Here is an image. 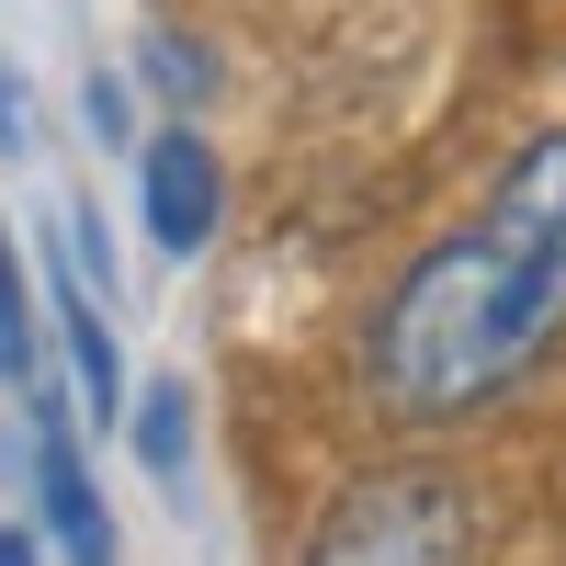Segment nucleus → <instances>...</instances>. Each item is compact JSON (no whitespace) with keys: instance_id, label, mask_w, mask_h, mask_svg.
I'll return each mask as SVG.
<instances>
[{"instance_id":"nucleus-5","label":"nucleus","mask_w":566,"mask_h":566,"mask_svg":"<svg viewBox=\"0 0 566 566\" xmlns=\"http://www.w3.org/2000/svg\"><path fill=\"white\" fill-rule=\"evenodd\" d=\"M57 340H69V374H80L91 419H125V352H114L103 295H91V283H57Z\"/></svg>"},{"instance_id":"nucleus-6","label":"nucleus","mask_w":566,"mask_h":566,"mask_svg":"<svg viewBox=\"0 0 566 566\" xmlns=\"http://www.w3.org/2000/svg\"><path fill=\"white\" fill-rule=\"evenodd\" d=\"M136 464H148L159 488H181V464H193V386H148L136 397Z\"/></svg>"},{"instance_id":"nucleus-7","label":"nucleus","mask_w":566,"mask_h":566,"mask_svg":"<svg viewBox=\"0 0 566 566\" xmlns=\"http://www.w3.org/2000/svg\"><path fill=\"white\" fill-rule=\"evenodd\" d=\"M136 69H148L159 103H205V91H216V57H205L193 34H148V45H136Z\"/></svg>"},{"instance_id":"nucleus-2","label":"nucleus","mask_w":566,"mask_h":566,"mask_svg":"<svg viewBox=\"0 0 566 566\" xmlns=\"http://www.w3.org/2000/svg\"><path fill=\"white\" fill-rule=\"evenodd\" d=\"M476 544H488V510H476L464 476L386 464V476H352L317 510L306 566H476Z\"/></svg>"},{"instance_id":"nucleus-10","label":"nucleus","mask_w":566,"mask_h":566,"mask_svg":"<svg viewBox=\"0 0 566 566\" xmlns=\"http://www.w3.org/2000/svg\"><path fill=\"white\" fill-rule=\"evenodd\" d=\"M23 136H34V125H23V80H12V69H0V159H12V148H23Z\"/></svg>"},{"instance_id":"nucleus-4","label":"nucleus","mask_w":566,"mask_h":566,"mask_svg":"<svg viewBox=\"0 0 566 566\" xmlns=\"http://www.w3.org/2000/svg\"><path fill=\"white\" fill-rule=\"evenodd\" d=\"M34 499H45V533H57L69 566H114V510H103V488L80 464L69 408H34Z\"/></svg>"},{"instance_id":"nucleus-8","label":"nucleus","mask_w":566,"mask_h":566,"mask_svg":"<svg viewBox=\"0 0 566 566\" xmlns=\"http://www.w3.org/2000/svg\"><path fill=\"white\" fill-rule=\"evenodd\" d=\"M0 374H34V295H23L12 227H0Z\"/></svg>"},{"instance_id":"nucleus-1","label":"nucleus","mask_w":566,"mask_h":566,"mask_svg":"<svg viewBox=\"0 0 566 566\" xmlns=\"http://www.w3.org/2000/svg\"><path fill=\"white\" fill-rule=\"evenodd\" d=\"M566 340V125L488 181V205L431 239L363 317V386L386 419H464L510 397Z\"/></svg>"},{"instance_id":"nucleus-3","label":"nucleus","mask_w":566,"mask_h":566,"mask_svg":"<svg viewBox=\"0 0 566 566\" xmlns=\"http://www.w3.org/2000/svg\"><path fill=\"white\" fill-rule=\"evenodd\" d=\"M136 205H148V239H159L170 261H193V250L216 239L227 170H216V148H205L193 125H159V136H148V159H136Z\"/></svg>"},{"instance_id":"nucleus-11","label":"nucleus","mask_w":566,"mask_h":566,"mask_svg":"<svg viewBox=\"0 0 566 566\" xmlns=\"http://www.w3.org/2000/svg\"><path fill=\"white\" fill-rule=\"evenodd\" d=\"M0 566H45V555H34V533H0Z\"/></svg>"},{"instance_id":"nucleus-9","label":"nucleus","mask_w":566,"mask_h":566,"mask_svg":"<svg viewBox=\"0 0 566 566\" xmlns=\"http://www.w3.org/2000/svg\"><path fill=\"white\" fill-rule=\"evenodd\" d=\"M125 125H136V103H125V80H91V136H103V148H125Z\"/></svg>"}]
</instances>
